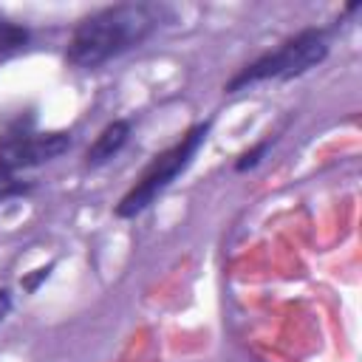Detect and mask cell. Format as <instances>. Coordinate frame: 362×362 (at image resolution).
<instances>
[{"mask_svg":"<svg viewBox=\"0 0 362 362\" xmlns=\"http://www.w3.org/2000/svg\"><path fill=\"white\" fill-rule=\"evenodd\" d=\"M164 8L150 3H119L88 14L68 40V62L76 68H99L107 59L141 45L158 25Z\"/></svg>","mask_w":362,"mask_h":362,"instance_id":"obj_1","label":"cell"},{"mask_svg":"<svg viewBox=\"0 0 362 362\" xmlns=\"http://www.w3.org/2000/svg\"><path fill=\"white\" fill-rule=\"evenodd\" d=\"M325 57H328V34L322 28H305V31L294 34L291 40H286L280 48H274V51L257 57L255 62H249L246 68H240L226 82V93H238L263 79H294V76L311 71L314 65H320Z\"/></svg>","mask_w":362,"mask_h":362,"instance_id":"obj_2","label":"cell"},{"mask_svg":"<svg viewBox=\"0 0 362 362\" xmlns=\"http://www.w3.org/2000/svg\"><path fill=\"white\" fill-rule=\"evenodd\" d=\"M206 133H209V124L201 122L195 127H189L173 147H167L164 153H158L147 170L141 173V178L124 192V198L116 204V215L119 218H136L139 212H144L195 158V153L201 150V144L206 141Z\"/></svg>","mask_w":362,"mask_h":362,"instance_id":"obj_3","label":"cell"},{"mask_svg":"<svg viewBox=\"0 0 362 362\" xmlns=\"http://www.w3.org/2000/svg\"><path fill=\"white\" fill-rule=\"evenodd\" d=\"M68 147H71V136L65 130L40 133L31 127V122H17L0 136V164L17 173V170L45 164L62 156Z\"/></svg>","mask_w":362,"mask_h":362,"instance_id":"obj_4","label":"cell"},{"mask_svg":"<svg viewBox=\"0 0 362 362\" xmlns=\"http://www.w3.org/2000/svg\"><path fill=\"white\" fill-rule=\"evenodd\" d=\"M127 136H130V122H124V119H116V122H110L99 136H96V141L88 147V156H85V161L90 164V167H99V164H105V161H110L122 147H124V141H127Z\"/></svg>","mask_w":362,"mask_h":362,"instance_id":"obj_5","label":"cell"},{"mask_svg":"<svg viewBox=\"0 0 362 362\" xmlns=\"http://www.w3.org/2000/svg\"><path fill=\"white\" fill-rule=\"evenodd\" d=\"M28 42V31L0 14V51H17Z\"/></svg>","mask_w":362,"mask_h":362,"instance_id":"obj_6","label":"cell"},{"mask_svg":"<svg viewBox=\"0 0 362 362\" xmlns=\"http://www.w3.org/2000/svg\"><path fill=\"white\" fill-rule=\"evenodd\" d=\"M23 192H28V184H23L11 170H6L0 164V204L14 198V195H23Z\"/></svg>","mask_w":362,"mask_h":362,"instance_id":"obj_7","label":"cell"},{"mask_svg":"<svg viewBox=\"0 0 362 362\" xmlns=\"http://www.w3.org/2000/svg\"><path fill=\"white\" fill-rule=\"evenodd\" d=\"M269 147H272V141H269V139H266V141H260V144H255L252 150H246V153L238 158L235 170H238V173H243V170H252L255 164H260V158L266 156V150H269Z\"/></svg>","mask_w":362,"mask_h":362,"instance_id":"obj_8","label":"cell"},{"mask_svg":"<svg viewBox=\"0 0 362 362\" xmlns=\"http://www.w3.org/2000/svg\"><path fill=\"white\" fill-rule=\"evenodd\" d=\"M51 269H54V263L42 266V269H34V274H31V277H23V288H25V291H37V286H40L42 280H48Z\"/></svg>","mask_w":362,"mask_h":362,"instance_id":"obj_9","label":"cell"},{"mask_svg":"<svg viewBox=\"0 0 362 362\" xmlns=\"http://www.w3.org/2000/svg\"><path fill=\"white\" fill-rule=\"evenodd\" d=\"M8 311H11V294L8 288H0V322L8 317Z\"/></svg>","mask_w":362,"mask_h":362,"instance_id":"obj_10","label":"cell"}]
</instances>
